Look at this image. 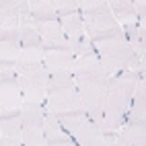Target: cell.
<instances>
[{"label": "cell", "instance_id": "cell-25", "mask_svg": "<svg viewBox=\"0 0 146 146\" xmlns=\"http://www.w3.org/2000/svg\"><path fill=\"white\" fill-rule=\"evenodd\" d=\"M115 146H130V144L125 142L123 138H119V136H117V142H115Z\"/></svg>", "mask_w": 146, "mask_h": 146}, {"label": "cell", "instance_id": "cell-11", "mask_svg": "<svg viewBox=\"0 0 146 146\" xmlns=\"http://www.w3.org/2000/svg\"><path fill=\"white\" fill-rule=\"evenodd\" d=\"M74 62H76V56L72 52H45V58H43V66H45L47 74H52V72L72 74Z\"/></svg>", "mask_w": 146, "mask_h": 146}, {"label": "cell", "instance_id": "cell-16", "mask_svg": "<svg viewBox=\"0 0 146 146\" xmlns=\"http://www.w3.org/2000/svg\"><path fill=\"white\" fill-rule=\"evenodd\" d=\"M58 21L62 25V33L68 37V39H78V37L84 35V25H82L80 13H72L68 17H60Z\"/></svg>", "mask_w": 146, "mask_h": 146}, {"label": "cell", "instance_id": "cell-23", "mask_svg": "<svg viewBox=\"0 0 146 146\" xmlns=\"http://www.w3.org/2000/svg\"><path fill=\"white\" fill-rule=\"evenodd\" d=\"M54 6H56L58 19L68 17L72 13H78V2H74V0H54Z\"/></svg>", "mask_w": 146, "mask_h": 146}, {"label": "cell", "instance_id": "cell-6", "mask_svg": "<svg viewBox=\"0 0 146 146\" xmlns=\"http://www.w3.org/2000/svg\"><path fill=\"white\" fill-rule=\"evenodd\" d=\"M58 121L76 146H107L99 125L86 113L76 115V117H60Z\"/></svg>", "mask_w": 146, "mask_h": 146}, {"label": "cell", "instance_id": "cell-10", "mask_svg": "<svg viewBox=\"0 0 146 146\" xmlns=\"http://www.w3.org/2000/svg\"><path fill=\"white\" fill-rule=\"evenodd\" d=\"M43 136H45L47 146H70V144H74L70 140V136L60 125L58 117L54 113H47V111L43 113Z\"/></svg>", "mask_w": 146, "mask_h": 146}, {"label": "cell", "instance_id": "cell-15", "mask_svg": "<svg viewBox=\"0 0 146 146\" xmlns=\"http://www.w3.org/2000/svg\"><path fill=\"white\" fill-rule=\"evenodd\" d=\"M4 29H19V2L0 0V31Z\"/></svg>", "mask_w": 146, "mask_h": 146}, {"label": "cell", "instance_id": "cell-20", "mask_svg": "<svg viewBox=\"0 0 146 146\" xmlns=\"http://www.w3.org/2000/svg\"><path fill=\"white\" fill-rule=\"evenodd\" d=\"M74 76L68 72H52L47 78V91H58V89H66V86H74Z\"/></svg>", "mask_w": 146, "mask_h": 146}, {"label": "cell", "instance_id": "cell-18", "mask_svg": "<svg viewBox=\"0 0 146 146\" xmlns=\"http://www.w3.org/2000/svg\"><path fill=\"white\" fill-rule=\"evenodd\" d=\"M43 58H45L43 47H21L17 70L19 68H25V66H33V64H43Z\"/></svg>", "mask_w": 146, "mask_h": 146}, {"label": "cell", "instance_id": "cell-4", "mask_svg": "<svg viewBox=\"0 0 146 146\" xmlns=\"http://www.w3.org/2000/svg\"><path fill=\"white\" fill-rule=\"evenodd\" d=\"M93 47L95 54L99 56V62L107 76H115L123 70H132L138 76H144V64L138 60V56L132 50V45L125 41V37H117V39L105 41Z\"/></svg>", "mask_w": 146, "mask_h": 146}, {"label": "cell", "instance_id": "cell-21", "mask_svg": "<svg viewBox=\"0 0 146 146\" xmlns=\"http://www.w3.org/2000/svg\"><path fill=\"white\" fill-rule=\"evenodd\" d=\"M33 25H35V31L39 33L41 39H50V37L64 35V33H62V25H60V21H50V23H33Z\"/></svg>", "mask_w": 146, "mask_h": 146}, {"label": "cell", "instance_id": "cell-17", "mask_svg": "<svg viewBox=\"0 0 146 146\" xmlns=\"http://www.w3.org/2000/svg\"><path fill=\"white\" fill-rule=\"evenodd\" d=\"M21 47L17 43H2L0 41V70H17Z\"/></svg>", "mask_w": 146, "mask_h": 146}, {"label": "cell", "instance_id": "cell-3", "mask_svg": "<svg viewBox=\"0 0 146 146\" xmlns=\"http://www.w3.org/2000/svg\"><path fill=\"white\" fill-rule=\"evenodd\" d=\"M78 13L82 17L84 35L89 37V41L93 45L123 37V31H121L119 23L115 21V17L111 15L107 0H84V2H78Z\"/></svg>", "mask_w": 146, "mask_h": 146}, {"label": "cell", "instance_id": "cell-24", "mask_svg": "<svg viewBox=\"0 0 146 146\" xmlns=\"http://www.w3.org/2000/svg\"><path fill=\"white\" fill-rule=\"evenodd\" d=\"M0 146H23V142H21V138H6V136H2Z\"/></svg>", "mask_w": 146, "mask_h": 146}, {"label": "cell", "instance_id": "cell-5", "mask_svg": "<svg viewBox=\"0 0 146 146\" xmlns=\"http://www.w3.org/2000/svg\"><path fill=\"white\" fill-rule=\"evenodd\" d=\"M19 74V84H21V95H23V103H31V105H45L47 99V74L43 64H33V66H25L17 70Z\"/></svg>", "mask_w": 146, "mask_h": 146}, {"label": "cell", "instance_id": "cell-13", "mask_svg": "<svg viewBox=\"0 0 146 146\" xmlns=\"http://www.w3.org/2000/svg\"><path fill=\"white\" fill-rule=\"evenodd\" d=\"M0 136L21 138V109L0 111Z\"/></svg>", "mask_w": 146, "mask_h": 146}, {"label": "cell", "instance_id": "cell-27", "mask_svg": "<svg viewBox=\"0 0 146 146\" xmlns=\"http://www.w3.org/2000/svg\"><path fill=\"white\" fill-rule=\"evenodd\" d=\"M0 138H2V136H0Z\"/></svg>", "mask_w": 146, "mask_h": 146}, {"label": "cell", "instance_id": "cell-1", "mask_svg": "<svg viewBox=\"0 0 146 146\" xmlns=\"http://www.w3.org/2000/svg\"><path fill=\"white\" fill-rule=\"evenodd\" d=\"M138 76L132 70H123L115 76H109L107 82V95H105V107H103V117L99 119V130L105 138L107 146H115L119 130L125 121V113L132 103V97L138 86Z\"/></svg>", "mask_w": 146, "mask_h": 146}, {"label": "cell", "instance_id": "cell-7", "mask_svg": "<svg viewBox=\"0 0 146 146\" xmlns=\"http://www.w3.org/2000/svg\"><path fill=\"white\" fill-rule=\"evenodd\" d=\"M43 111L54 113L58 119L60 117H76V115L86 113L80 95L74 86H66V89H58V91H47V99L43 105Z\"/></svg>", "mask_w": 146, "mask_h": 146}, {"label": "cell", "instance_id": "cell-2", "mask_svg": "<svg viewBox=\"0 0 146 146\" xmlns=\"http://www.w3.org/2000/svg\"><path fill=\"white\" fill-rule=\"evenodd\" d=\"M74 82H76V91L80 95V101L86 115L99 123L103 117V107H105V95H107V82L109 76L105 74L103 66L99 62V56L95 52L78 56L74 62Z\"/></svg>", "mask_w": 146, "mask_h": 146}, {"label": "cell", "instance_id": "cell-22", "mask_svg": "<svg viewBox=\"0 0 146 146\" xmlns=\"http://www.w3.org/2000/svg\"><path fill=\"white\" fill-rule=\"evenodd\" d=\"M70 41V47H72V54L78 58V56H84V54H91V52H95V47H93V43L89 41V37L86 35H82V37H78V39H68Z\"/></svg>", "mask_w": 146, "mask_h": 146}, {"label": "cell", "instance_id": "cell-14", "mask_svg": "<svg viewBox=\"0 0 146 146\" xmlns=\"http://www.w3.org/2000/svg\"><path fill=\"white\" fill-rule=\"evenodd\" d=\"M109 11L115 17V21L119 23V27L136 23V13H134L132 0H111L109 2Z\"/></svg>", "mask_w": 146, "mask_h": 146}, {"label": "cell", "instance_id": "cell-19", "mask_svg": "<svg viewBox=\"0 0 146 146\" xmlns=\"http://www.w3.org/2000/svg\"><path fill=\"white\" fill-rule=\"evenodd\" d=\"M19 47H41V37L35 31V25L19 27Z\"/></svg>", "mask_w": 146, "mask_h": 146}, {"label": "cell", "instance_id": "cell-26", "mask_svg": "<svg viewBox=\"0 0 146 146\" xmlns=\"http://www.w3.org/2000/svg\"><path fill=\"white\" fill-rule=\"evenodd\" d=\"M70 146H76V144H70Z\"/></svg>", "mask_w": 146, "mask_h": 146}, {"label": "cell", "instance_id": "cell-8", "mask_svg": "<svg viewBox=\"0 0 146 146\" xmlns=\"http://www.w3.org/2000/svg\"><path fill=\"white\" fill-rule=\"evenodd\" d=\"M43 107L23 103L21 107V142L23 146H47L43 136Z\"/></svg>", "mask_w": 146, "mask_h": 146}, {"label": "cell", "instance_id": "cell-12", "mask_svg": "<svg viewBox=\"0 0 146 146\" xmlns=\"http://www.w3.org/2000/svg\"><path fill=\"white\" fill-rule=\"evenodd\" d=\"M29 11H31L33 23L58 21V13H56L54 0H31V2H29Z\"/></svg>", "mask_w": 146, "mask_h": 146}, {"label": "cell", "instance_id": "cell-9", "mask_svg": "<svg viewBox=\"0 0 146 146\" xmlns=\"http://www.w3.org/2000/svg\"><path fill=\"white\" fill-rule=\"evenodd\" d=\"M23 107V95L17 70H0V111H13Z\"/></svg>", "mask_w": 146, "mask_h": 146}]
</instances>
